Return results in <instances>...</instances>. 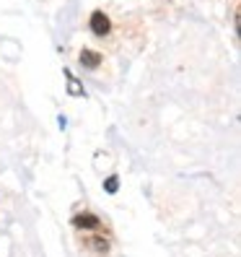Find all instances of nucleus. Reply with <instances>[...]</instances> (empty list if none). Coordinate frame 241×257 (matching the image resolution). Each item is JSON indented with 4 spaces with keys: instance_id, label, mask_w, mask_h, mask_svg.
Segmentation results:
<instances>
[{
    "instance_id": "39448f33",
    "label": "nucleus",
    "mask_w": 241,
    "mask_h": 257,
    "mask_svg": "<svg viewBox=\"0 0 241 257\" xmlns=\"http://www.w3.org/2000/svg\"><path fill=\"white\" fill-rule=\"evenodd\" d=\"M88 244H91L96 252H107L109 249V244H107V241H104V239H99V236H94V239H88Z\"/></svg>"
},
{
    "instance_id": "423d86ee",
    "label": "nucleus",
    "mask_w": 241,
    "mask_h": 257,
    "mask_svg": "<svg viewBox=\"0 0 241 257\" xmlns=\"http://www.w3.org/2000/svg\"><path fill=\"white\" fill-rule=\"evenodd\" d=\"M117 187H119V179L117 177H109L107 182H104V190H107V192H117Z\"/></svg>"
},
{
    "instance_id": "f03ea898",
    "label": "nucleus",
    "mask_w": 241,
    "mask_h": 257,
    "mask_svg": "<svg viewBox=\"0 0 241 257\" xmlns=\"http://www.w3.org/2000/svg\"><path fill=\"white\" fill-rule=\"evenodd\" d=\"M73 226H75V229H86V231H99L101 229V221L94 213H83V216H75L73 218Z\"/></svg>"
},
{
    "instance_id": "f257e3e1",
    "label": "nucleus",
    "mask_w": 241,
    "mask_h": 257,
    "mask_svg": "<svg viewBox=\"0 0 241 257\" xmlns=\"http://www.w3.org/2000/svg\"><path fill=\"white\" fill-rule=\"evenodd\" d=\"M109 29H112V24H109V19H107V13L96 11L94 16H91V32H94L96 37H107Z\"/></svg>"
},
{
    "instance_id": "7ed1b4c3",
    "label": "nucleus",
    "mask_w": 241,
    "mask_h": 257,
    "mask_svg": "<svg viewBox=\"0 0 241 257\" xmlns=\"http://www.w3.org/2000/svg\"><path fill=\"white\" fill-rule=\"evenodd\" d=\"M81 65H86V68H99V65H101V55L94 52V50H83V52H81Z\"/></svg>"
},
{
    "instance_id": "20e7f679",
    "label": "nucleus",
    "mask_w": 241,
    "mask_h": 257,
    "mask_svg": "<svg viewBox=\"0 0 241 257\" xmlns=\"http://www.w3.org/2000/svg\"><path fill=\"white\" fill-rule=\"evenodd\" d=\"M68 94H73V96H81V94H83V88L78 86V81L73 78L70 70H68Z\"/></svg>"
}]
</instances>
